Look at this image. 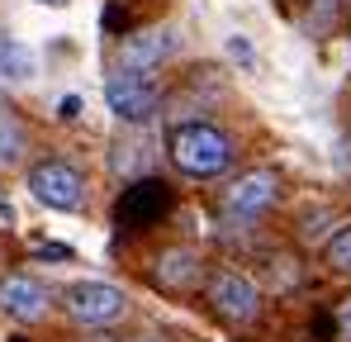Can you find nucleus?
I'll list each match as a JSON object with an SVG mask.
<instances>
[{"label":"nucleus","instance_id":"1","mask_svg":"<svg viewBox=\"0 0 351 342\" xmlns=\"http://www.w3.org/2000/svg\"><path fill=\"white\" fill-rule=\"evenodd\" d=\"M171 162L185 176H199V181H209V176H219V171L233 167V143H228V133L223 128H214V124H180L171 133Z\"/></svg>","mask_w":351,"mask_h":342},{"label":"nucleus","instance_id":"2","mask_svg":"<svg viewBox=\"0 0 351 342\" xmlns=\"http://www.w3.org/2000/svg\"><path fill=\"white\" fill-rule=\"evenodd\" d=\"M62 304L86 328H105V323H119L128 314V295L110 281H71L66 295H62Z\"/></svg>","mask_w":351,"mask_h":342},{"label":"nucleus","instance_id":"3","mask_svg":"<svg viewBox=\"0 0 351 342\" xmlns=\"http://www.w3.org/2000/svg\"><path fill=\"white\" fill-rule=\"evenodd\" d=\"M29 195L43 205V209H58V214H76L86 205V176L71 167V162H38L29 171Z\"/></svg>","mask_w":351,"mask_h":342},{"label":"nucleus","instance_id":"4","mask_svg":"<svg viewBox=\"0 0 351 342\" xmlns=\"http://www.w3.org/2000/svg\"><path fill=\"white\" fill-rule=\"evenodd\" d=\"M157 100H162V91L147 71H114L105 81V105L119 124H147L157 114Z\"/></svg>","mask_w":351,"mask_h":342},{"label":"nucleus","instance_id":"5","mask_svg":"<svg viewBox=\"0 0 351 342\" xmlns=\"http://www.w3.org/2000/svg\"><path fill=\"white\" fill-rule=\"evenodd\" d=\"M276 200H280V176L271 167H256V171H242L233 185H228L223 209L237 214V219H256V214H266Z\"/></svg>","mask_w":351,"mask_h":342},{"label":"nucleus","instance_id":"6","mask_svg":"<svg viewBox=\"0 0 351 342\" xmlns=\"http://www.w3.org/2000/svg\"><path fill=\"white\" fill-rule=\"evenodd\" d=\"M209 304L228 319V323H252L256 314H261V290L252 276H242V271H219L214 281H209Z\"/></svg>","mask_w":351,"mask_h":342},{"label":"nucleus","instance_id":"7","mask_svg":"<svg viewBox=\"0 0 351 342\" xmlns=\"http://www.w3.org/2000/svg\"><path fill=\"white\" fill-rule=\"evenodd\" d=\"M176 34L171 29H143V34H128L119 43V71H152L162 57H171Z\"/></svg>","mask_w":351,"mask_h":342},{"label":"nucleus","instance_id":"8","mask_svg":"<svg viewBox=\"0 0 351 342\" xmlns=\"http://www.w3.org/2000/svg\"><path fill=\"white\" fill-rule=\"evenodd\" d=\"M0 309L19 323H38L48 314V290L34 276H5L0 281Z\"/></svg>","mask_w":351,"mask_h":342},{"label":"nucleus","instance_id":"9","mask_svg":"<svg viewBox=\"0 0 351 342\" xmlns=\"http://www.w3.org/2000/svg\"><path fill=\"white\" fill-rule=\"evenodd\" d=\"M38 71V57L19 38H0V86H24Z\"/></svg>","mask_w":351,"mask_h":342},{"label":"nucleus","instance_id":"10","mask_svg":"<svg viewBox=\"0 0 351 342\" xmlns=\"http://www.w3.org/2000/svg\"><path fill=\"white\" fill-rule=\"evenodd\" d=\"M195 276H199V257L190 247H171L157 257V281L167 290H185V285H195Z\"/></svg>","mask_w":351,"mask_h":342},{"label":"nucleus","instance_id":"11","mask_svg":"<svg viewBox=\"0 0 351 342\" xmlns=\"http://www.w3.org/2000/svg\"><path fill=\"white\" fill-rule=\"evenodd\" d=\"M323 257H328V266H332L337 276H351V224H342L332 238H328Z\"/></svg>","mask_w":351,"mask_h":342},{"label":"nucleus","instance_id":"12","mask_svg":"<svg viewBox=\"0 0 351 342\" xmlns=\"http://www.w3.org/2000/svg\"><path fill=\"white\" fill-rule=\"evenodd\" d=\"M19 152H24V133H19V124H10L0 114V162H14Z\"/></svg>","mask_w":351,"mask_h":342},{"label":"nucleus","instance_id":"13","mask_svg":"<svg viewBox=\"0 0 351 342\" xmlns=\"http://www.w3.org/2000/svg\"><path fill=\"white\" fill-rule=\"evenodd\" d=\"M81 114V95H62L58 100V119H76Z\"/></svg>","mask_w":351,"mask_h":342},{"label":"nucleus","instance_id":"14","mask_svg":"<svg viewBox=\"0 0 351 342\" xmlns=\"http://www.w3.org/2000/svg\"><path fill=\"white\" fill-rule=\"evenodd\" d=\"M228 53H233L237 62H252V48H247V38H242V34H233V38H228Z\"/></svg>","mask_w":351,"mask_h":342},{"label":"nucleus","instance_id":"15","mask_svg":"<svg viewBox=\"0 0 351 342\" xmlns=\"http://www.w3.org/2000/svg\"><path fill=\"white\" fill-rule=\"evenodd\" d=\"M337 328H342V342H351V299L337 309Z\"/></svg>","mask_w":351,"mask_h":342},{"label":"nucleus","instance_id":"16","mask_svg":"<svg viewBox=\"0 0 351 342\" xmlns=\"http://www.w3.org/2000/svg\"><path fill=\"white\" fill-rule=\"evenodd\" d=\"M38 5H66V0H38Z\"/></svg>","mask_w":351,"mask_h":342},{"label":"nucleus","instance_id":"17","mask_svg":"<svg viewBox=\"0 0 351 342\" xmlns=\"http://www.w3.org/2000/svg\"><path fill=\"white\" fill-rule=\"evenodd\" d=\"M328 5H332V0H328Z\"/></svg>","mask_w":351,"mask_h":342}]
</instances>
